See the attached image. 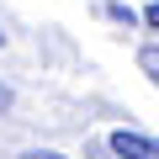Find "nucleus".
Here are the masks:
<instances>
[{"instance_id": "obj_1", "label": "nucleus", "mask_w": 159, "mask_h": 159, "mask_svg": "<svg viewBox=\"0 0 159 159\" xmlns=\"http://www.w3.org/2000/svg\"><path fill=\"white\" fill-rule=\"evenodd\" d=\"M111 154L117 159H159V138H148V133H111Z\"/></svg>"}, {"instance_id": "obj_2", "label": "nucleus", "mask_w": 159, "mask_h": 159, "mask_svg": "<svg viewBox=\"0 0 159 159\" xmlns=\"http://www.w3.org/2000/svg\"><path fill=\"white\" fill-rule=\"evenodd\" d=\"M21 159H64V154H53V148H32V154H21Z\"/></svg>"}, {"instance_id": "obj_3", "label": "nucleus", "mask_w": 159, "mask_h": 159, "mask_svg": "<svg viewBox=\"0 0 159 159\" xmlns=\"http://www.w3.org/2000/svg\"><path fill=\"white\" fill-rule=\"evenodd\" d=\"M143 21H148V27L159 32V6H148V11H143Z\"/></svg>"}, {"instance_id": "obj_4", "label": "nucleus", "mask_w": 159, "mask_h": 159, "mask_svg": "<svg viewBox=\"0 0 159 159\" xmlns=\"http://www.w3.org/2000/svg\"><path fill=\"white\" fill-rule=\"evenodd\" d=\"M6 106H11V90H6V85H0V111H6Z\"/></svg>"}]
</instances>
